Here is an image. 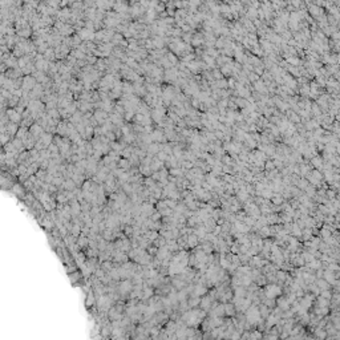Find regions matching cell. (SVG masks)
<instances>
[{
    "label": "cell",
    "mask_w": 340,
    "mask_h": 340,
    "mask_svg": "<svg viewBox=\"0 0 340 340\" xmlns=\"http://www.w3.org/2000/svg\"><path fill=\"white\" fill-rule=\"evenodd\" d=\"M7 116H8V118H10L11 122H14V124H17V122H20L21 118H23L20 113H17L16 110H12V109L7 110Z\"/></svg>",
    "instance_id": "1"
},
{
    "label": "cell",
    "mask_w": 340,
    "mask_h": 340,
    "mask_svg": "<svg viewBox=\"0 0 340 340\" xmlns=\"http://www.w3.org/2000/svg\"><path fill=\"white\" fill-rule=\"evenodd\" d=\"M150 137H151V140H153L154 142H157V144H159V142H165V141H166L165 134L162 133V132H159V130L151 132V133H150Z\"/></svg>",
    "instance_id": "2"
},
{
    "label": "cell",
    "mask_w": 340,
    "mask_h": 340,
    "mask_svg": "<svg viewBox=\"0 0 340 340\" xmlns=\"http://www.w3.org/2000/svg\"><path fill=\"white\" fill-rule=\"evenodd\" d=\"M49 61L47 60V58H41V60H37L36 61V69H37L39 72H43V71H47V69L49 68Z\"/></svg>",
    "instance_id": "3"
},
{
    "label": "cell",
    "mask_w": 340,
    "mask_h": 340,
    "mask_svg": "<svg viewBox=\"0 0 340 340\" xmlns=\"http://www.w3.org/2000/svg\"><path fill=\"white\" fill-rule=\"evenodd\" d=\"M29 133L33 136V137H41L43 134H44V132H43V126L41 125H32L31 129H29Z\"/></svg>",
    "instance_id": "4"
},
{
    "label": "cell",
    "mask_w": 340,
    "mask_h": 340,
    "mask_svg": "<svg viewBox=\"0 0 340 340\" xmlns=\"http://www.w3.org/2000/svg\"><path fill=\"white\" fill-rule=\"evenodd\" d=\"M146 150H148V153L150 155H153V154H158V153H159L162 149H161V145H159V144H157V142H153V144L149 145Z\"/></svg>",
    "instance_id": "5"
},
{
    "label": "cell",
    "mask_w": 340,
    "mask_h": 340,
    "mask_svg": "<svg viewBox=\"0 0 340 340\" xmlns=\"http://www.w3.org/2000/svg\"><path fill=\"white\" fill-rule=\"evenodd\" d=\"M40 141L44 144L45 148H49V145L52 144V134L51 133H44L41 137H40Z\"/></svg>",
    "instance_id": "6"
},
{
    "label": "cell",
    "mask_w": 340,
    "mask_h": 340,
    "mask_svg": "<svg viewBox=\"0 0 340 340\" xmlns=\"http://www.w3.org/2000/svg\"><path fill=\"white\" fill-rule=\"evenodd\" d=\"M153 47H155L157 49H162L164 48V37H154L153 39Z\"/></svg>",
    "instance_id": "7"
},
{
    "label": "cell",
    "mask_w": 340,
    "mask_h": 340,
    "mask_svg": "<svg viewBox=\"0 0 340 340\" xmlns=\"http://www.w3.org/2000/svg\"><path fill=\"white\" fill-rule=\"evenodd\" d=\"M8 134L10 136H14L15 133H17L19 132V128H17V124H14V122H11L10 121V124H8Z\"/></svg>",
    "instance_id": "8"
},
{
    "label": "cell",
    "mask_w": 340,
    "mask_h": 340,
    "mask_svg": "<svg viewBox=\"0 0 340 340\" xmlns=\"http://www.w3.org/2000/svg\"><path fill=\"white\" fill-rule=\"evenodd\" d=\"M118 166H120L122 170H128V168H130V161H128L126 158H122L118 161Z\"/></svg>",
    "instance_id": "9"
},
{
    "label": "cell",
    "mask_w": 340,
    "mask_h": 340,
    "mask_svg": "<svg viewBox=\"0 0 340 340\" xmlns=\"http://www.w3.org/2000/svg\"><path fill=\"white\" fill-rule=\"evenodd\" d=\"M161 166H162V162L159 161V159H157V158H155L154 161L151 162L150 169H151V170H154V172H157V170H159V169H161Z\"/></svg>",
    "instance_id": "10"
},
{
    "label": "cell",
    "mask_w": 340,
    "mask_h": 340,
    "mask_svg": "<svg viewBox=\"0 0 340 340\" xmlns=\"http://www.w3.org/2000/svg\"><path fill=\"white\" fill-rule=\"evenodd\" d=\"M72 56L76 58H79V60H84L85 58V55H84L83 51H80V49H75V51L72 52Z\"/></svg>",
    "instance_id": "11"
},
{
    "label": "cell",
    "mask_w": 340,
    "mask_h": 340,
    "mask_svg": "<svg viewBox=\"0 0 340 340\" xmlns=\"http://www.w3.org/2000/svg\"><path fill=\"white\" fill-rule=\"evenodd\" d=\"M48 116L51 117V118H53V120H57L58 117H61V114H60V112H58L57 109H51V110H48Z\"/></svg>",
    "instance_id": "12"
},
{
    "label": "cell",
    "mask_w": 340,
    "mask_h": 340,
    "mask_svg": "<svg viewBox=\"0 0 340 340\" xmlns=\"http://www.w3.org/2000/svg\"><path fill=\"white\" fill-rule=\"evenodd\" d=\"M157 159H159L161 162H166V161L169 159V157H168V154H166L165 151H162V150H161V151H159V153L157 154Z\"/></svg>",
    "instance_id": "13"
},
{
    "label": "cell",
    "mask_w": 340,
    "mask_h": 340,
    "mask_svg": "<svg viewBox=\"0 0 340 340\" xmlns=\"http://www.w3.org/2000/svg\"><path fill=\"white\" fill-rule=\"evenodd\" d=\"M55 57V52L52 51L51 48H48L47 51H45V53H44V58H47V60H51V58H53Z\"/></svg>",
    "instance_id": "14"
},
{
    "label": "cell",
    "mask_w": 340,
    "mask_h": 340,
    "mask_svg": "<svg viewBox=\"0 0 340 340\" xmlns=\"http://www.w3.org/2000/svg\"><path fill=\"white\" fill-rule=\"evenodd\" d=\"M110 146H112V148H113V150H114V151H117V153H118V151H122V145H121V144H117V142H112V144H110Z\"/></svg>",
    "instance_id": "15"
},
{
    "label": "cell",
    "mask_w": 340,
    "mask_h": 340,
    "mask_svg": "<svg viewBox=\"0 0 340 340\" xmlns=\"http://www.w3.org/2000/svg\"><path fill=\"white\" fill-rule=\"evenodd\" d=\"M92 133H93V128L90 126V125H88V126H86V129H85V138H89Z\"/></svg>",
    "instance_id": "16"
},
{
    "label": "cell",
    "mask_w": 340,
    "mask_h": 340,
    "mask_svg": "<svg viewBox=\"0 0 340 340\" xmlns=\"http://www.w3.org/2000/svg\"><path fill=\"white\" fill-rule=\"evenodd\" d=\"M144 118H145L144 114H141V113H137V114H136V121H137L138 124H142V122H144Z\"/></svg>",
    "instance_id": "17"
},
{
    "label": "cell",
    "mask_w": 340,
    "mask_h": 340,
    "mask_svg": "<svg viewBox=\"0 0 340 340\" xmlns=\"http://www.w3.org/2000/svg\"><path fill=\"white\" fill-rule=\"evenodd\" d=\"M64 186H65L67 189H73V187H75V182L71 181V179H68L67 182H64Z\"/></svg>",
    "instance_id": "18"
},
{
    "label": "cell",
    "mask_w": 340,
    "mask_h": 340,
    "mask_svg": "<svg viewBox=\"0 0 340 340\" xmlns=\"http://www.w3.org/2000/svg\"><path fill=\"white\" fill-rule=\"evenodd\" d=\"M133 114H134V110H129V112H126V113H125V120H128V121L132 120V116H133Z\"/></svg>",
    "instance_id": "19"
},
{
    "label": "cell",
    "mask_w": 340,
    "mask_h": 340,
    "mask_svg": "<svg viewBox=\"0 0 340 340\" xmlns=\"http://www.w3.org/2000/svg\"><path fill=\"white\" fill-rule=\"evenodd\" d=\"M116 137H117L116 133H112V132H108V133H107V138H110L112 141H114V140H116Z\"/></svg>",
    "instance_id": "20"
},
{
    "label": "cell",
    "mask_w": 340,
    "mask_h": 340,
    "mask_svg": "<svg viewBox=\"0 0 340 340\" xmlns=\"http://www.w3.org/2000/svg\"><path fill=\"white\" fill-rule=\"evenodd\" d=\"M88 61H89L90 64H93V62H96V57H89L88 58Z\"/></svg>",
    "instance_id": "21"
}]
</instances>
